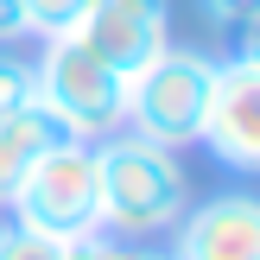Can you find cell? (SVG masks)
Here are the masks:
<instances>
[{"mask_svg":"<svg viewBox=\"0 0 260 260\" xmlns=\"http://www.w3.org/2000/svg\"><path fill=\"white\" fill-rule=\"evenodd\" d=\"M95 210H102V235H127V241L172 235L178 216L190 210V178L178 152L127 134V127L95 140Z\"/></svg>","mask_w":260,"mask_h":260,"instance_id":"6da1fadb","label":"cell"},{"mask_svg":"<svg viewBox=\"0 0 260 260\" xmlns=\"http://www.w3.org/2000/svg\"><path fill=\"white\" fill-rule=\"evenodd\" d=\"M32 70H38V102H45L76 140L95 146V140H108V134L127 127V76L114 70V63H102L76 32L45 38V57H38Z\"/></svg>","mask_w":260,"mask_h":260,"instance_id":"7a4b0ae2","label":"cell"},{"mask_svg":"<svg viewBox=\"0 0 260 260\" xmlns=\"http://www.w3.org/2000/svg\"><path fill=\"white\" fill-rule=\"evenodd\" d=\"M216 63L203 51H152L134 76H127V134L152 140V146H190L203 134V108H210Z\"/></svg>","mask_w":260,"mask_h":260,"instance_id":"3957f363","label":"cell"},{"mask_svg":"<svg viewBox=\"0 0 260 260\" xmlns=\"http://www.w3.org/2000/svg\"><path fill=\"white\" fill-rule=\"evenodd\" d=\"M7 210L19 216V222L57 235V241L95 235L102 229V210H95V146H89V140H63V146L38 152Z\"/></svg>","mask_w":260,"mask_h":260,"instance_id":"277c9868","label":"cell"},{"mask_svg":"<svg viewBox=\"0 0 260 260\" xmlns=\"http://www.w3.org/2000/svg\"><path fill=\"white\" fill-rule=\"evenodd\" d=\"M197 140L235 172H260V63H241V57L216 63Z\"/></svg>","mask_w":260,"mask_h":260,"instance_id":"5b68a950","label":"cell"},{"mask_svg":"<svg viewBox=\"0 0 260 260\" xmlns=\"http://www.w3.org/2000/svg\"><path fill=\"white\" fill-rule=\"evenodd\" d=\"M165 32H172V0H89V13L76 19V38L121 76H134L152 51L172 45Z\"/></svg>","mask_w":260,"mask_h":260,"instance_id":"8992f818","label":"cell"},{"mask_svg":"<svg viewBox=\"0 0 260 260\" xmlns=\"http://www.w3.org/2000/svg\"><path fill=\"white\" fill-rule=\"evenodd\" d=\"M178 260H260V197L254 190H222L178 216L172 229Z\"/></svg>","mask_w":260,"mask_h":260,"instance_id":"52a82bcc","label":"cell"},{"mask_svg":"<svg viewBox=\"0 0 260 260\" xmlns=\"http://www.w3.org/2000/svg\"><path fill=\"white\" fill-rule=\"evenodd\" d=\"M63 140H76V134L45 108V102H25V108L0 114V210L13 203V190H19L25 172H32V159L51 152V146H63Z\"/></svg>","mask_w":260,"mask_h":260,"instance_id":"ba28073f","label":"cell"},{"mask_svg":"<svg viewBox=\"0 0 260 260\" xmlns=\"http://www.w3.org/2000/svg\"><path fill=\"white\" fill-rule=\"evenodd\" d=\"M63 248L70 241H57V235H45V229H32V222H0V260H63Z\"/></svg>","mask_w":260,"mask_h":260,"instance_id":"9c48e42d","label":"cell"},{"mask_svg":"<svg viewBox=\"0 0 260 260\" xmlns=\"http://www.w3.org/2000/svg\"><path fill=\"white\" fill-rule=\"evenodd\" d=\"M25 102H38V70L13 45H0V114H7V108H25Z\"/></svg>","mask_w":260,"mask_h":260,"instance_id":"30bf717a","label":"cell"},{"mask_svg":"<svg viewBox=\"0 0 260 260\" xmlns=\"http://www.w3.org/2000/svg\"><path fill=\"white\" fill-rule=\"evenodd\" d=\"M89 13V0H25V25L32 32H45V38H57V32H76V19Z\"/></svg>","mask_w":260,"mask_h":260,"instance_id":"8fae6325","label":"cell"},{"mask_svg":"<svg viewBox=\"0 0 260 260\" xmlns=\"http://www.w3.org/2000/svg\"><path fill=\"white\" fill-rule=\"evenodd\" d=\"M102 260H178V254H172V248H159V241H127V235H108Z\"/></svg>","mask_w":260,"mask_h":260,"instance_id":"7c38bea8","label":"cell"},{"mask_svg":"<svg viewBox=\"0 0 260 260\" xmlns=\"http://www.w3.org/2000/svg\"><path fill=\"white\" fill-rule=\"evenodd\" d=\"M203 13H210L216 25H241V19L260 13V0H203Z\"/></svg>","mask_w":260,"mask_h":260,"instance_id":"4fadbf2b","label":"cell"},{"mask_svg":"<svg viewBox=\"0 0 260 260\" xmlns=\"http://www.w3.org/2000/svg\"><path fill=\"white\" fill-rule=\"evenodd\" d=\"M32 25H25V0H0V45H13V38H25Z\"/></svg>","mask_w":260,"mask_h":260,"instance_id":"5bb4252c","label":"cell"},{"mask_svg":"<svg viewBox=\"0 0 260 260\" xmlns=\"http://www.w3.org/2000/svg\"><path fill=\"white\" fill-rule=\"evenodd\" d=\"M235 57H241V63H260V13L235 25Z\"/></svg>","mask_w":260,"mask_h":260,"instance_id":"9a60e30c","label":"cell"}]
</instances>
